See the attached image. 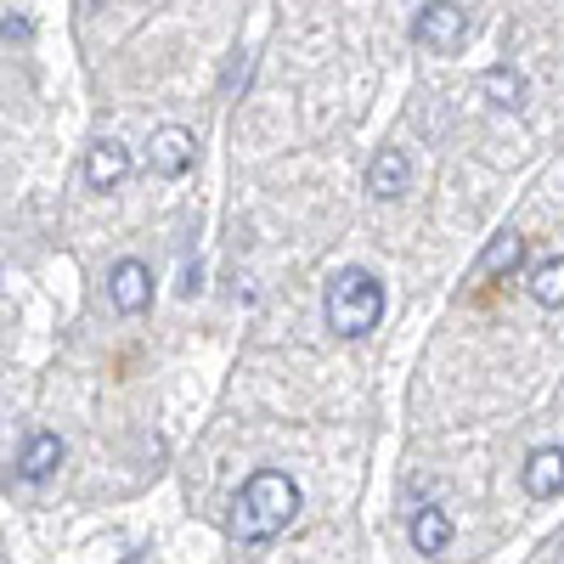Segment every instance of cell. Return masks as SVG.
Listing matches in <instances>:
<instances>
[{
	"mask_svg": "<svg viewBox=\"0 0 564 564\" xmlns=\"http://www.w3.org/2000/svg\"><path fill=\"white\" fill-rule=\"evenodd\" d=\"M294 513H300L294 475H282V468H260V475H249V486L238 491V508H231V536H238L243 547H260V542L289 531Z\"/></svg>",
	"mask_w": 564,
	"mask_h": 564,
	"instance_id": "6da1fadb",
	"label": "cell"
},
{
	"mask_svg": "<svg viewBox=\"0 0 564 564\" xmlns=\"http://www.w3.org/2000/svg\"><path fill=\"white\" fill-rule=\"evenodd\" d=\"M322 316L339 339H367L372 327L384 322V282L372 276L367 265H345L327 276V294H322Z\"/></svg>",
	"mask_w": 564,
	"mask_h": 564,
	"instance_id": "7a4b0ae2",
	"label": "cell"
},
{
	"mask_svg": "<svg viewBox=\"0 0 564 564\" xmlns=\"http://www.w3.org/2000/svg\"><path fill=\"white\" fill-rule=\"evenodd\" d=\"M412 40L423 45V52H435V57H452V52H463V40H468V12L452 7V0H430V7L412 18Z\"/></svg>",
	"mask_w": 564,
	"mask_h": 564,
	"instance_id": "3957f363",
	"label": "cell"
},
{
	"mask_svg": "<svg viewBox=\"0 0 564 564\" xmlns=\"http://www.w3.org/2000/svg\"><path fill=\"white\" fill-rule=\"evenodd\" d=\"M63 457H68V446H63L57 430H34V435L23 441L18 463H12V480H18V486H45V480L63 468Z\"/></svg>",
	"mask_w": 564,
	"mask_h": 564,
	"instance_id": "277c9868",
	"label": "cell"
},
{
	"mask_svg": "<svg viewBox=\"0 0 564 564\" xmlns=\"http://www.w3.org/2000/svg\"><path fill=\"white\" fill-rule=\"evenodd\" d=\"M193 159H198V135L186 130V124H164V130L148 141V170L164 175V181L186 175V170H193Z\"/></svg>",
	"mask_w": 564,
	"mask_h": 564,
	"instance_id": "5b68a950",
	"label": "cell"
},
{
	"mask_svg": "<svg viewBox=\"0 0 564 564\" xmlns=\"http://www.w3.org/2000/svg\"><path fill=\"white\" fill-rule=\"evenodd\" d=\"M108 300H113L119 316H141V311H148L153 305V271H148V260H119L108 271Z\"/></svg>",
	"mask_w": 564,
	"mask_h": 564,
	"instance_id": "8992f818",
	"label": "cell"
},
{
	"mask_svg": "<svg viewBox=\"0 0 564 564\" xmlns=\"http://www.w3.org/2000/svg\"><path fill=\"white\" fill-rule=\"evenodd\" d=\"M406 186H412V159H406L401 148H379V153H372V164H367V193H372V198L395 204Z\"/></svg>",
	"mask_w": 564,
	"mask_h": 564,
	"instance_id": "52a82bcc",
	"label": "cell"
},
{
	"mask_svg": "<svg viewBox=\"0 0 564 564\" xmlns=\"http://www.w3.org/2000/svg\"><path fill=\"white\" fill-rule=\"evenodd\" d=\"M85 186L90 193H113V186H124V175H130V153H124V141H97V148L85 153Z\"/></svg>",
	"mask_w": 564,
	"mask_h": 564,
	"instance_id": "ba28073f",
	"label": "cell"
},
{
	"mask_svg": "<svg viewBox=\"0 0 564 564\" xmlns=\"http://www.w3.org/2000/svg\"><path fill=\"white\" fill-rule=\"evenodd\" d=\"M525 491H531L536 502H553V497L564 491V452H558V446H536V452L525 457Z\"/></svg>",
	"mask_w": 564,
	"mask_h": 564,
	"instance_id": "9c48e42d",
	"label": "cell"
},
{
	"mask_svg": "<svg viewBox=\"0 0 564 564\" xmlns=\"http://www.w3.org/2000/svg\"><path fill=\"white\" fill-rule=\"evenodd\" d=\"M525 265V238L520 231H497V238L486 243L480 265H475V282H497V276H513Z\"/></svg>",
	"mask_w": 564,
	"mask_h": 564,
	"instance_id": "30bf717a",
	"label": "cell"
},
{
	"mask_svg": "<svg viewBox=\"0 0 564 564\" xmlns=\"http://www.w3.org/2000/svg\"><path fill=\"white\" fill-rule=\"evenodd\" d=\"M525 289L542 311H564V254H542L525 271Z\"/></svg>",
	"mask_w": 564,
	"mask_h": 564,
	"instance_id": "8fae6325",
	"label": "cell"
},
{
	"mask_svg": "<svg viewBox=\"0 0 564 564\" xmlns=\"http://www.w3.org/2000/svg\"><path fill=\"white\" fill-rule=\"evenodd\" d=\"M480 90H486V102H491V108H508V113H520V108H525V74H520V68H508V63L486 68Z\"/></svg>",
	"mask_w": 564,
	"mask_h": 564,
	"instance_id": "7c38bea8",
	"label": "cell"
},
{
	"mask_svg": "<svg viewBox=\"0 0 564 564\" xmlns=\"http://www.w3.org/2000/svg\"><path fill=\"white\" fill-rule=\"evenodd\" d=\"M412 547L430 553V558H441V553L452 547V520H446V508H417V513H412Z\"/></svg>",
	"mask_w": 564,
	"mask_h": 564,
	"instance_id": "4fadbf2b",
	"label": "cell"
},
{
	"mask_svg": "<svg viewBox=\"0 0 564 564\" xmlns=\"http://www.w3.org/2000/svg\"><path fill=\"white\" fill-rule=\"evenodd\" d=\"M249 79V52H231V68H226V85H243Z\"/></svg>",
	"mask_w": 564,
	"mask_h": 564,
	"instance_id": "5bb4252c",
	"label": "cell"
},
{
	"mask_svg": "<svg viewBox=\"0 0 564 564\" xmlns=\"http://www.w3.org/2000/svg\"><path fill=\"white\" fill-rule=\"evenodd\" d=\"M74 7H79V12H102V0H74Z\"/></svg>",
	"mask_w": 564,
	"mask_h": 564,
	"instance_id": "9a60e30c",
	"label": "cell"
}]
</instances>
